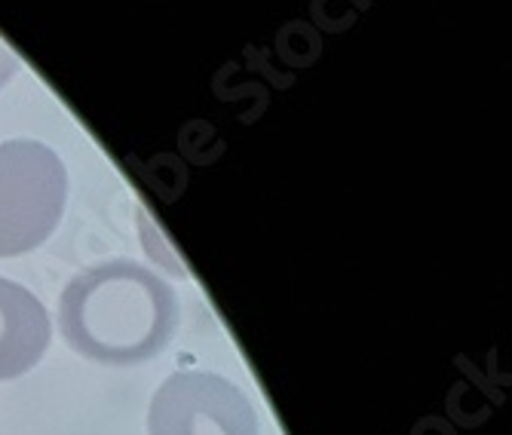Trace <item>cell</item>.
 <instances>
[{"label":"cell","instance_id":"cell-4","mask_svg":"<svg viewBox=\"0 0 512 435\" xmlns=\"http://www.w3.org/2000/svg\"><path fill=\"white\" fill-rule=\"evenodd\" d=\"M50 316L28 288L0 276V380L31 371L50 347Z\"/></svg>","mask_w":512,"mask_h":435},{"label":"cell","instance_id":"cell-2","mask_svg":"<svg viewBox=\"0 0 512 435\" xmlns=\"http://www.w3.org/2000/svg\"><path fill=\"white\" fill-rule=\"evenodd\" d=\"M68 169L40 141L0 144V258H19L50 239L65 215Z\"/></svg>","mask_w":512,"mask_h":435},{"label":"cell","instance_id":"cell-5","mask_svg":"<svg viewBox=\"0 0 512 435\" xmlns=\"http://www.w3.org/2000/svg\"><path fill=\"white\" fill-rule=\"evenodd\" d=\"M19 71V56L10 50V46L0 40V89H4L10 83V77Z\"/></svg>","mask_w":512,"mask_h":435},{"label":"cell","instance_id":"cell-3","mask_svg":"<svg viewBox=\"0 0 512 435\" xmlns=\"http://www.w3.org/2000/svg\"><path fill=\"white\" fill-rule=\"evenodd\" d=\"M148 435H258V414L221 374L178 371L151 399Z\"/></svg>","mask_w":512,"mask_h":435},{"label":"cell","instance_id":"cell-1","mask_svg":"<svg viewBox=\"0 0 512 435\" xmlns=\"http://www.w3.org/2000/svg\"><path fill=\"white\" fill-rule=\"evenodd\" d=\"M178 325V298L154 270L117 258L83 270L59 301L68 347L99 365H142L166 350Z\"/></svg>","mask_w":512,"mask_h":435}]
</instances>
